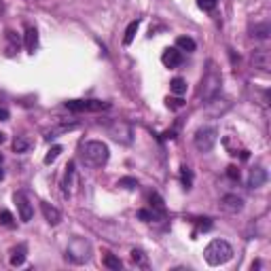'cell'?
<instances>
[{"mask_svg": "<svg viewBox=\"0 0 271 271\" xmlns=\"http://www.w3.org/2000/svg\"><path fill=\"white\" fill-rule=\"evenodd\" d=\"M108 157H110V150L104 142L100 140H89L81 146V159L87 167L91 170H98V167H104L108 163Z\"/></svg>", "mask_w": 271, "mask_h": 271, "instance_id": "obj_1", "label": "cell"}, {"mask_svg": "<svg viewBox=\"0 0 271 271\" xmlns=\"http://www.w3.org/2000/svg\"><path fill=\"white\" fill-rule=\"evenodd\" d=\"M203 257L210 265H225L233 259V248L225 240H212L203 250Z\"/></svg>", "mask_w": 271, "mask_h": 271, "instance_id": "obj_2", "label": "cell"}, {"mask_svg": "<svg viewBox=\"0 0 271 271\" xmlns=\"http://www.w3.org/2000/svg\"><path fill=\"white\" fill-rule=\"evenodd\" d=\"M220 83H222V76L218 72L216 64L210 62L208 64V70H205V74L202 78V91H199V93H202V98L205 102L214 100V98H216V93L220 91Z\"/></svg>", "mask_w": 271, "mask_h": 271, "instance_id": "obj_3", "label": "cell"}, {"mask_svg": "<svg viewBox=\"0 0 271 271\" xmlns=\"http://www.w3.org/2000/svg\"><path fill=\"white\" fill-rule=\"evenodd\" d=\"M89 257H91V244L87 240H83V237H74V240L70 242L68 250H66V261L81 265V263L89 261Z\"/></svg>", "mask_w": 271, "mask_h": 271, "instance_id": "obj_4", "label": "cell"}, {"mask_svg": "<svg viewBox=\"0 0 271 271\" xmlns=\"http://www.w3.org/2000/svg\"><path fill=\"white\" fill-rule=\"evenodd\" d=\"M216 140H218L216 127H199L193 136V144L199 153H210L214 148V144H216Z\"/></svg>", "mask_w": 271, "mask_h": 271, "instance_id": "obj_5", "label": "cell"}, {"mask_svg": "<svg viewBox=\"0 0 271 271\" xmlns=\"http://www.w3.org/2000/svg\"><path fill=\"white\" fill-rule=\"evenodd\" d=\"M66 108L72 113H98V110H108L110 104L102 100H68Z\"/></svg>", "mask_w": 271, "mask_h": 271, "instance_id": "obj_6", "label": "cell"}, {"mask_svg": "<svg viewBox=\"0 0 271 271\" xmlns=\"http://www.w3.org/2000/svg\"><path fill=\"white\" fill-rule=\"evenodd\" d=\"M108 134L113 136L117 142H123V144H130L132 142V127L123 123V121H115L108 125Z\"/></svg>", "mask_w": 271, "mask_h": 271, "instance_id": "obj_7", "label": "cell"}, {"mask_svg": "<svg viewBox=\"0 0 271 271\" xmlns=\"http://www.w3.org/2000/svg\"><path fill=\"white\" fill-rule=\"evenodd\" d=\"M15 203H17V212H19V218L23 222H30L32 216H34V208H32V203H30V199L26 197V193H15Z\"/></svg>", "mask_w": 271, "mask_h": 271, "instance_id": "obj_8", "label": "cell"}, {"mask_svg": "<svg viewBox=\"0 0 271 271\" xmlns=\"http://www.w3.org/2000/svg\"><path fill=\"white\" fill-rule=\"evenodd\" d=\"M220 210L222 212H227V214H237V212H242L244 210V199L240 195H233V193H229L225 197H220Z\"/></svg>", "mask_w": 271, "mask_h": 271, "instance_id": "obj_9", "label": "cell"}, {"mask_svg": "<svg viewBox=\"0 0 271 271\" xmlns=\"http://www.w3.org/2000/svg\"><path fill=\"white\" fill-rule=\"evenodd\" d=\"M182 51L180 49H176V47H167V49L163 51V55H161V62H163V66L165 68H178L180 64H182Z\"/></svg>", "mask_w": 271, "mask_h": 271, "instance_id": "obj_10", "label": "cell"}, {"mask_svg": "<svg viewBox=\"0 0 271 271\" xmlns=\"http://www.w3.org/2000/svg\"><path fill=\"white\" fill-rule=\"evenodd\" d=\"M265 182H267V172L263 170V167H254V170H250V176H248L250 189H261Z\"/></svg>", "mask_w": 271, "mask_h": 271, "instance_id": "obj_11", "label": "cell"}, {"mask_svg": "<svg viewBox=\"0 0 271 271\" xmlns=\"http://www.w3.org/2000/svg\"><path fill=\"white\" fill-rule=\"evenodd\" d=\"M41 210H43V216H45V220L49 222L51 227L60 225V220H62V212H60L58 208H53L51 203H41Z\"/></svg>", "mask_w": 271, "mask_h": 271, "instance_id": "obj_12", "label": "cell"}, {"mask_svg": "<svg viewBox=\"0 0 271 271\" xmlns=\"http://www.w3.org/2000/svg\"><path fill=\"white\" fill-rule=\"evenodd\" d=\"M252 64H254V68L267 72V70H269V53L265 49H257L252 53Z\"/></svg>", "mask_w": 271, "mask_h": 271, "instance_id": "obj_13", "label": "cell"}, {"mask_svg": "<svg viewBox=\"0 0 271 271\" xmlns=\"http://www.w3.org/2000/svg\"><path fill=\"white\" fill-rule=\"evenodd\" d=\"M26 257H28V246H26V244L15 246V248L11 250V265H13V267L23 265V263H26Z\"/></svg>", "mask_w": 271, "mask_h": 271, "instance_id": "obj_14", "label": "cell"}, {"mask_svg": "<svg viewBox=\"0 0 271 271\" xmlns=\"http://www.w3.org/2000/svg\"><path fill=\"white\" fill-rule=\"evenodd\" d=\"M76 127H78V123H62V125H55V127H51V130L45 132V138H47V140H53V138H58V136H62V134H68L70 130H76Z\"/></svg>", "mask_w": 271, "mask_h": 271, "instance_id": "obj_15", "label": "cell"}, {"mask_svg": "<svg viewBox=\"0 0 271 271\" xmlns=\"http://www.w3.org/2000/svg\"><path fill=\"white\" fill-rule=\"evenodd\" d=\"M74 174H76V170H74V161H70V163L66 165V174H64V182H62L64 193H66V195H70V191H72V185H74Z\"/></svg>", "mask_w": 271, "mask_h": 271, "instance_id": "obj_16", "label": "cell"}, {"mask_svg": "<svg viewBox=\"0 0 271 271\" xmlns=\"http://www.w3.org/2000/svg\"><path fill=\"white\" fill-rule=\"evenodd\" d=\"M163 210H157V208H150V210H140L138 212V218L144 220V222H157V220H163Z\"/></svg>", "mask_w": 271, "mask_h": 271, "instance_id": "obj_17", "label": "cell"}, {"mask_svg": "<svg viewBox=\"0 0 271 271\" xmlns=\"http://www.w3.org/2000/svg\"><path fill=\"white\" fill-rule=\"evenodd\" d=\"M36 47H38V32H36V28L28 26L26 28V51L28 53H34Z\"/></svg>", "mask_w": 271, "mask_h": 271, "instance_id": "obj_18", "label": "cell"}, {"mask_svg": "<svg viewBox=\"0 0 271 271\" xmlns=\"http://www.w3.org/2000/svg\"><path fill=\"white\" fill-rule=\"evenodd\" d=\"M32 146H34V142H32L28 136H17V138L13 140V150H15V153H28Z\"/></svg>", "mask_w": 271, "mask_h": 271, "instance_id": "obj_19", "label": "cell"}, {"mask_svg": "<svg viewBox=\"0 0 271 271\" xmlns=\"http://www.w3.org/2000/svg\"><path fill=\"white\" fill-rule=\"evenodd\" d=\"M132 261H134V265H138L142 269L148 267V257L144 254V250H140V248H134L132 250Z\"/></svg>", "mask_w": 271, "mask_h": 271, "instance_id": "obj_20", "label": "cell"}, {"mask_svg": "<svg viewBox=\"0 0 271 271\" xmlns=\"http://www.w3.org/2000/svg\"><path fill=\"white\" fill-rule=\"evenodd\" d=\"M176 49L180 51H195V41L189 36H178L176 38Z\"/></svg>", "mask_w": 271, "mask_h": 271, "instance_id": "obj_21", "label": "cell"}, {"mask_svg": "<svg viewBox=\"0 0 271 271\" xmlns=\"http://www.w3.org/2000/svg\"><path fill=\"white\" fill-rule=\"evenodd\" d=\"M138 28H140V19H136V21H132L130 26H127L125 36H123V45H132V41H134L136 32H138Z\"/></svg>", "mask_w": 271, "mask_h": 271, "instance_id": "obj_22", "label": "cell"}, {"mask_svg": "<svg viewBox=\"0 0 271 271\" xmlns=\"http://www.w3.org/2000/svg\"><path fill=\"white\" fill-rule=\"evenodd\" d=\"M180 180H182V187L185 189L193 187V172H191V167H187V165L180 167Z\"/></svg>", "mask_w": 271, "mask_h": 271, "instance_id": "obj_23", "label": "cell"}, {"mask_svg": "<svg viewBox=\"0 0 271 271\" xmlns=\"http://www.w3.org/2000/svg\"><path fill=\"white\" fill-rule=\"evenodd\" d=\"M170 91H172V93H176V95L187 93V81H185V78H172V83H170Z\"/></svg>", "mask_w": 271, "mask_h": 271, "instance_id": "obj_24", "label": "cell"}, {"mask_svg": "<svg viewBox=\"0 0 271 271\" xmlns=\"http://www.w3.org/2000/svg\"><path fill=\"white\" fill-rule=\"evenodd\" d=\"M269 32H271L269 23H261V26H254L252 28V36L254 38H261V41H265V38H269Z\"/></svg>", "mask_w": 271, "mask_h": 271, "instance_id": "obj_25", "label": "cell"}, {"mask_svg": "<svg viewBox=\"0 0 271 271\" xmlns=\"http://www.w3.org/2000/svg\"><path fill=\"white\" fill-rule=\"evenodd\" d=\"M104 265H106L108 269L119 271V269L123 267V263H121V259H119V257H115V254H106V257H104Z\"/></svg>", "mask_w": 271, "mask_h": 271, "instance_id": "obj_26", "label": "cell"}, {"mask_svg": "<svg viewBox=\"0 0 271 271\" xmlns=\"http://www.w3.org/2000/svg\"><path fill=\"white\" fill-rule=\"evenodd\" d=\"M6 38H9V51H6V53H9V55H13L15 51H17L19 49V38L17 36H15V32H6Z\"/></svg>", "mask_w": 271, "mask_h": 271, "instance_id": "obj_27", "label": "cell"}, {"mask_svg": "<svg viewBox=\"0 0 271 271\" xmlns=\"http://www.w3.org/2000/svg\"><path fill=\"white\" fill-rule=\"evenodd\" d=\"M60 153H62V146H51V148H49V153L45 155V163H47V165L53 163L55 159L60 157Z\"/></svg>", "mask_w": 271, "mask_h": 271, "instance_id": "obj_28", "label": "cell"}, {"mask_svg": "<svg viewBox=\"0 0 271 271\" xmlns=\"http://www.w3.org/2000/svg\"><path fill=\"white\" fill-rule=\"evenodd\" d=\"M0 225L13 227V214H11L9 210H2V212H0Z\"/></svg>", "mask_w": 271, "mask_h": 271, "instance_id": "obj_29", "label": "cell"}, {"mask_svg": "<svg viewBox=\"0 0 271 271\" xmlns=\"http://www.w3.org/2000/svg\"><path fill=\"white\" fill-rule=\"evenodd\" d=\"M218 4V0H199V9L202 11H214Z\"/></svg>", "mask_w": 271, "mask_h": 271, "instance_id": "obj_30", "label": "cell"}, {"mask_svg": "<svg viewBox=\"0 0 271 271\" xmlns=\"http://www.w3.org/2000/svg\"><path fill=\"white\" fill-rule=\"evenodd\" d=\"M117 187H123V189H136L138 187V180L136 178H121L117 182Z\"/></svg>", "mask_w": 271, "mask_h": 271, "instance_id": "obj_31", "label": "cell"}, {"mask_svg": "<svg viewBox=\"0 0 271 271\" xmlns=\"http://www.w3.org/2000/svg\"><path fill=\"white\" fill-rule=\"evenodd\" d=\"M150 205H153V208H157V210H165V203H163V199L159 197L157 193H153V195H150Z\"/></svg>", "mask_w": 271, "mask_h": 271, "instance_id": "obj_32", "label": "cell"}, {"mask_svg": "<svg viewBox=\"0 0 271 271\" xmlns=\"http://www.w3.org/2000/svg\"><path fill=\"white\" fill-rule=\"evenodd\" d=\"M227 176L233 180H240V170H237L235 165H231V167H227Z\"/></svg>", "mask_w": 271, "mask_h": 271, "instance_id": "obj_33", "label": "cell"}, {"mask_svg": "<svg viewBox=\"0 0 271 271\" xmlns=\"http://www.w3.org/2000/svg\"><path fill=\"white\" fill-rule=\"evenodd\" d=\"M167 106L170 108H182L185 106V102H182L180 98H172V100H167Z\"/></svg>", "mask_w": 271, "mask_h": 271, "instance_id": "obj_34", "label": "cell"}, {"mask_svg": "<svg viewBox=\"0 0 271 271\" xmlns=\"http://www.w3.org/2000/svg\"><path fill=\"white\" fill-rule=\"evenodd\" d=\"M212 229V222L208 218H203V222H199V231H210Z\"/></svg>", "mask_w": 271, "mask_h": 271, "instance_id": "obj_35", "label": "cell"}, {"mask_svg": "<svg viewBox=\"0 0 271 271\" xmlns=\"http://www.w3.org/2000/svg\"><path fill=\"white\" fill-rule=\"evenodd\" d=\"M9 110H6V108H2V106H0V121H9Z\"/></svg>", "mask_w": 271, "mask_h": 271, "instance_id": "obj_36", "label": "cell"}, {"mask_svg": "<svg viewBox=\"0 0 271 271\" xmlns=\"http://www.w3.org/2000/svg\"><path fill=\"white\" fill-rule=\"evenodd\" d=\"M4 140H6V134H2V132H0V144H2Z\"/></svg>", "mask_w": 271, "mask_h": 271, "instance_id": "obj_37", "label": "cell"}, {"mask_svg": "<svg viewBox=\"0 0 271 271\" xmlns=\"http://www.w3.org/2000/svg\"><path fill=\"white\" fill-rule=\"evenodd\" d=\"M4 11V2H2V0H0V13H2Z\"/></svg>", "mask_w": 271, "mask_h": 271, "instance_id": "obj_38", "label": "cell"}, {"mask_svg": "<svg viewBox=\"0 0 271 271\" xmlns=\"http://www.w3.org/2000/svg\"><path fill=\"white\" fill-rule=\"evenodd\" d=\"M4 178V172H2V167H0V180H2Z\"/></svg>", "mask_w": 271, "mask_h": 271, "instance_id": "obj_39", "label": "cell"}, {"mask_svg": "<svg viewBox=\"0 0 271 271\" xmlns=\"http://www.w3.org/2000/svg\"><path fill=\"white\" fill-rule=\"evenodd\" d=\"M0 165H2V155H0Z\"/></svg>", "mask_w": 271, "mask_h": 271, "instance_id": "obj_40", "label": "cell"}]
</instances>
